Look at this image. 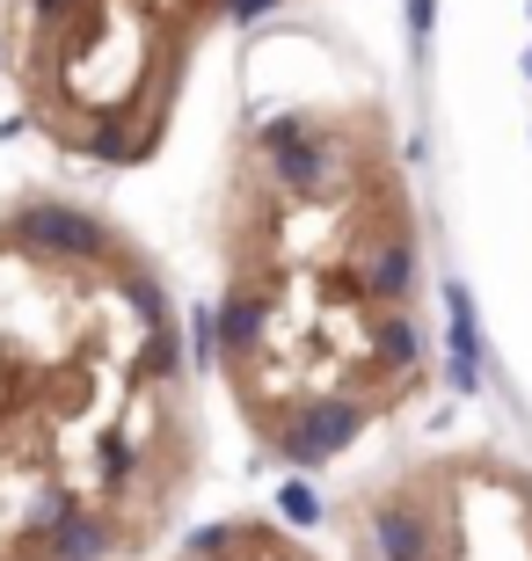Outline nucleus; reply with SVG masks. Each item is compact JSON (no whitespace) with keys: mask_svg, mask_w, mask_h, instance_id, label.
<instances>
[{"mask_svg":"<svg viewBox=\"0 0 532 561\" xmlns=\"http://www.w3.org/2000/svg\"><path fill=\"white\" fill-rule=\"evenodd\" d=\"M212 357L241 431L285 467H328L430 379L416 175L380 95L256 117L219 168Z\"/></svg>","mask_w":532,"mask_h":561,"instance_id":"f257e3e1","label":"nucleus"},{"mask_svg":"<svg viewBox=\"0 0 532 561\" xmlns=\"http://www.w3.org/2000/svg\"><path fill=\"white\" fill-rule=\"evenodd\" d=\"M205 474L176 285L66 190L0 205V561H139Z\"/></svg>","mask_w":532,"mask_h":561,"instance_id":"f03ea898","label":"nucleus"},{"mask_svg":"<svg viewBox=\"0 0 532 561\" xmlns=\"http://www.w3.org/2000/svg\"><path fill=\"white\" fill-rule=\"evenodd\" d=\"M299 0H0V73L30 131L88 168L154 161L212 37Z\"/></svg>","mask_w":532,"mask_h":561,"instance_id":"7ed1b4c3","label":"nucleus"},{"mask_svg":"<svg viewBox=\"0 0 532 561\" xmlns=\"http://www.w3.org/2000/svg\"><path fill=\"white\" fill-rule=\"evenodd\" d=\"M343 561H532V467L496 445L401 459L343 496Z\"/></svg>","mask_w":532,"mask_h":561,"instance_id":"20e7f679","label":"nucleus"},{"mask_svg":"<svg viewBox=\"0 0 532 561\" xmlns=\"http://www.w3.org/2000/svg\"><path fill=\"white\" fill-rule=\"evenodd\" d=\"M168 561H336V554L278 518H226V525H205L197 540H183Z\"/></svg>","mask_w":532,"mask_h":561,"instance_id":"39448f33","label":"nucleus"}]
</instances>
